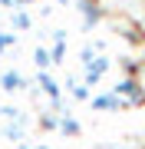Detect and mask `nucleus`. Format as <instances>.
Returning <instances> with one entry per match:
<instances>
[{"mask_svg":"<svg viewBox=\"0 0 145 149\" xmlns=\"http://www.w3.org/2000/svg\"><path fill=\"white\" fill-rule=\"evenodd\" d=\"M53 126H59V123H56L53 116H43V129H53Z\"/></svg>","mask_w":145,"mask_h":149,"instance_id":"nucleus-13","label":"nucleus"},{"mask_svg":"<svg viewBox=\"0 0 145 149\" xmlns=\"http://www.w3.org/2000/svg\"><path fill=\"white\" fill-rule=\"evenodd\" d=\"M106 70H109V60H106V56H99V60H92V63H86V83H96Z\"/></svg>","mask_w":145,"mask_h":149,"instance_id":"nucleus-4","label":"nucleus"},{"mask_svg":"<svg viewBox=\"0 0 145 149\" xmlns=\"http://www.w3.org/2000/svg\"><path fill=\"white\" fill-rule=\"evenodd\" d=\"M79 13L86 20V27H96L102 17V7H99V0H79Z\"/></svg>","mask_w":145,"mask_h":149,"instance_id":"nucleus-2","label":"nucleus"},{"mask_svg":"<svg viewBox=\"0 0 145 149\" xmlns=\"http://www.w3.org/2000/svg\"><path fill=\"white\" fill-rule=\"evenodd\" d=\"M115 96H119V100H125V106H129V103H145V90L139 86V80H132V76L115 86Z\"/></svg>","mask_w":145,"mask_h":149,"instance_id":"nucleus-1","label":"nucleus"},{"mask_svg":"<svg viewBox=\"0 0 145 149\" xmlns=\"http://www.w3.org/2000/svg\"><path fill=\"white\" fill-rule=\"evenodd\" d=\"M23 3H33V0H23Z\"/></svg>","mask_w":145,"mask_h":149,"instance_id":"nucleus-15","label":"nucleus"},{"mask_svg":"<svg viewBox=\"0 0 145 149\" xmlns=\"http://www.w3.org/2000/svg\"><path fill=\"white\" fill-rule=\"evenodd\" d=\"M92 106H96V109H119V106H125V100H119L115 93H109V96H96Z\"/></svg>","mask_w":145,"mask_h":149,"instance_id":"nucleus-5","label":"nucleus"},{"mask_svg":"<svg viewBox=\"0 0 145 149\" xmlns=\"http://www.w3.org/2000/svg\"><path fill=\"white\" fill-rule=\"evenodd\" d=\"M59 129H63V133H79V123H76V119H63Z\"/></svg>","mask_w":145,"mask_h":149,"instance_id":"nucleus-9","label":"nucleus"},{"mask_svg":"<svg viewBox=\"0 0 145 149\" xmlns=\"http://www.w3.org/2000/svg\"><path fill=\"white\" fill-rule=\"evenodd\" d=\"M40 86L46 90V96H49V100H59V86H56V80H53V76L40 73Z\"/></svg>","mask_w":145,"mask_h":149,"instance_id":"nucleus-6","label":"nucleus"},{"mask_svg":"<svg viewBox=\"0 0 145 149\" xmlns=\"http://www.w3.org/2000/svg\"><path fill=\"white\" fill-rule=\"evenodd\" d=\"M0 86H3L7 93H16V90H23V86H27V80H23L16 70H7V73L0 76Z\"/></svg>","mask_w":145,"mask_h":149,"instance_id":"nucleus-3","label":"nucleus"},{"mask_svg":"<svg viewBox=\"0 0 145 149\" xmlns=\"http://www.w3.org/2000/svg\"><path fill=\"white\" fill-rule=\"evenodd\" d=\"M0 116H3V119H20V123H23L20 109H13V106H3V109H0Z\"/></svg>","mask_w":145,"mask_h":149,"instance_id":"nucleus-8","label":"nucleus"},{"mask_svg":"<svg viewBox=\"0 0 145 149\" xmlns=\"http://www.w3.org/2000/svg\"><path fill=\"white\" fill-rule=\"evenodd\" d=\"M33 60H36V66L43 70V66H49V63H53V53H49V50H43V47H40V50H36V56H33Z\"/></svg>","mask_w":145,"mask_h":149,"instance_id":"nucleus-7","label":"nucleus"},{"mask_svg":"<svg viewBox=\"0 0 145 149\" xmlns=\"http://www.w3.org/2000/svg\"><path fill=\"white\" fill-rule=\"evenodd\" d=\"M13 43H16V37H13V33H0V50L13 47Z\"/></svg>","mask_w":145,"mask_h":149,"instance_id":"nucleus-11","label":"nucleus"},{"mask_svg":"<svg viewBox=\"0 0 145 149\" xmlns=\"http://www.w3.org/2000/svg\"><path fill=\"white\" fill-rule=\"evenodd\" d=\"M142 66H145V53H142Z\"/></svg>","mask_w":145,"mask_h":149,"instance_id":"nucleus-14","label":"nucleus"},{"mask_svg":"<svg viewBox=\"0 0 145 149\" xmlns=\"http://www.w3.org/2000/svg\"><path fill=\"white\" fill-rule=\"evenodd\" d=\"M13 27L27 30V27H30V17H27V13H13Z\"/></svg>","mask_w":145,"mask_h":149,"instance_id":"nucleus-10","label":"nucleus"},{"mask_svg":"<svg viewBox=\"0 0 145 149\" xmlns=\"http://www.w3.org/2000/svg\"><path fill=\"white\" fill-rule=\"evenodd\" d=\"M73 96H76V100H89V90H86V86H76Z\"/></svg>","mask_w":145,"mask_h":149,"instance_id":"nucleus-12","label":"nucleus"}]
</instances>
